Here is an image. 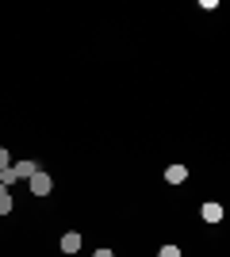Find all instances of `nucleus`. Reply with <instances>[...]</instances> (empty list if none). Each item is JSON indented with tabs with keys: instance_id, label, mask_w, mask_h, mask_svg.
<instances>
[{
	"instance_id": "nucleus-9",
	"label": "nucleus",
	"mask_w": 230,
	"mask_h": 257,
	"mask_svg": "<svg viewBox=\"0 0 230 257\" xmlns=\"http://www.w3.org/2000/svg\"><path fill=\"white\" fill-rule=\"evenodd\" d=\"M92 257H115V253H111V249L104 246V249H96V253H92Z\"/></svg>"
},
{
	"instance_id": "nucleus-1",
	"label": "nucleus",
	"mask_w": 230,
	"mask_h": 257,
	"mask_svg": "<svg viewBox=\"0 0 230 257\" xmlns=\"http://www.w3.org/2000/svg\"><path fill=\"white\" fill-rule=\"evenodd\" d=\"M27 184H31V196H50V192H54V181H50V173H43V169L35 173Z\"/></svg>"
},
{
	"instance_id": "nucleus-4",
	"label": "nucleus",
	"mask_w": 230,
	"mask_h": 257,
	"mask_svg": "<svg viewBox=\"0 0 230 257\" xmlns=\"http://www.w3.org/2000/svg\"><path fill=\"white\" fill-rule=\"evenodd\" d=\"M165 181H169V184H184L188 169H184V165H169V169H165Z\"/></svg>"
},
{
	"instance_id": "nucleus-5",
	"label": "nucleus",
	"mask_w": 230,
	"mask_h": 257,
	"mask_svg": "<svg viewBox=\"0 0 230 257\" xmlns=\"http://www.w3.org/2000/svg\"><path fill=\"white\" fill-rule=\"evenodd\" d=\"M77 249H81V234H77V230L62 234V253H77Z\"/></svg>"
},
{
	"instance_id": "nucleus-8",
	"label": "nucleus",
	"mask_w": 230,
	"mask_h": 257,
	"mask_svg": "<svg viewBox=\"0 0 230 257\" xmlns=\"http://www.w3.org/2000/svg\"><path fill=\"white\" fill-rule=\"evenodd\" d=\"M12 161H8V150H4V146H0V169H8Z\"/></svg>"
},
{
	"instance_id": "nucleus-3",
	"label": "nucleus",
	"mask_w": 230,
	"mask_h": 257,
	"mask_svg": "<svg viewBox=\"0 0 230 257\" xmlns=\"http://www.w3.org/2000/svg\"><path fill=\"white\" fill-rule=\"evenodd\" d=\"M199 215H203V223H222V204H215V200H207V204L199 207Z\"/></svg>"
},
{
	"instance_id": "nucleus-7",
	"label": "nucleus",
	"mask_w": 230,
	"mask_h": 257,
	"mask_svg": "<svg viewBox=\"0 0 230 257\" xmlns=\"http://www.w3.org/2000/svg\"><path fill=\"white\" fill-rule=\"evenodd\" d=\"M157 257H180V249H176V246H161V249H157Z\"/></svg>"
},
{
	"instance_id": "nucleus-2",
	"label": "nucleus",
	"mask_w": 230,
	"mask_h": 257,
	"mask_svg": "<svg viewBox=\"0 0 230 257\" xmlns=\"http://www.w3.org/2000/svg\"><path fill=\"white\" fill-rule=\"evenodd\" d=\"M12 173H16V184H20V181H31L35 173H39V165H35V161H16Z\"/></svg>"
},
{
	"instance_id": "nucleus-6",
	"label": "nucleus",
	"mask_w": 230,
	"mask_h": 257,
	"mask_svg": "<svg viewBox=\"0 0 230 257\" xmlns=\"http://www.w3.org/2000/svg\"><path fill=\"white\" fill-rule=\"evenodd\" d=\"M12 211V188H0V215Z\"/></svg>"
}]
</instances>
